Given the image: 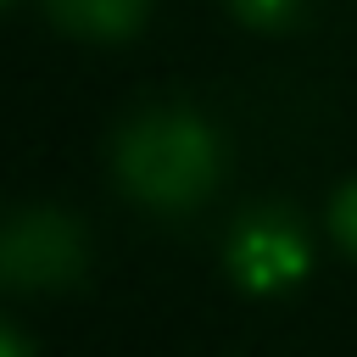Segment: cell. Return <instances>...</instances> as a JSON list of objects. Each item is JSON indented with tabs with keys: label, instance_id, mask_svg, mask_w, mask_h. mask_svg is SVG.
I'll return each instance as SVG.
<instances>
[{
	"label": "cell",
	"instance_id": "7",
	"mask_svg": "<svg viewBox=\"0 0 357 357\" xmlns=\"http://www.w3.org/2000/svg\"><path fill=\"white\" fill-rule=\"evenodd\" d=\"M0 357H33V346H28L11 324H0Z\"/></svg>",
	"mask_w": 357,
	"mask_h": 357
},
{
	"label": "cell",
	"instance_id": "1",
	"mask_svg": "<svg viewBox=\"0 0 357 357\" xmlns=\"http://www.w3.org/2000/svg\"><path fill=\"white\" fill-rule=\"evenodd\" d=\"M112 167H117V184L139 206L190 212L212 195V184L223 173V145L206 117H195L184 106H162V112L134 117L117 134Z\"/></svg>",
	"mask_w": 357,
	"mask_h": 357
},
{
	"label": "cell",
	"instance_id": "6",
	"mask_svg": "<svg viewBox=\"0 0 357 357\" xmlns=\"http://www.w3.org/2000/svg\"><path fill=\"white\" fill-rule=\"evenodd\" d=\"M329 234L340 240V251H351V257H357V178L329 201Z\"/></svg>",
	"mask_w": 357,
	"mask_h": 357
},
{
	"label": "cell",
	"instance_id": "8",
	"mask_svg": "<svg viewBox=\"0 0 357 357\" xmlns=\"http://www.w3.org/2000/svg\"><path fill=\"white\" fill-rule=\"evenodd\" d=\"M0 6H6V0H0Z\"/></svg>",
	"mask_w": 357,
	"mask_h": 357
},
{
	"label": "cell",
	"instance_id": "4",
	"mask_svg": "<svg viewBox=\"0 0 357 357\" xmlns=\"http://www.w3.org/2000/svg\"><path fill=\"white\" fill-rule=\"evenodd\" d=\"M151 0H50V17L78 39H128Z\"/></svg>",
	"mask_w": 357,
	"mask_h": 357
},
{
	"label": "cell",
	"instance_id": "2",
	"mask_svg": "<svg viewBox=\"0 0 357 357\" xmlns=\"http://www.w3.org/2000/svg\"><path fill=\"white\" fill-rule=\"evenodd\" d=\"M89 240L61 206H17L0 218V284L6 290H61L84 273Z\"/></svg>",
	"mask_w": 357,
	"mask_h": 357
},
{
	"label": "cell",
	"instance_id": "5",
	"mask_svg": "<svg viewBox=\"0 0 357 357\" xmlns=\"http://www.w3.org/2000/svg\"><path fill=\"white\" fill-rule=\"evenodd\" d=\"M307 0H229V11L251 28H284L290 17H301Z\"/></svg>",
	"mask_w": 357,
	"mask_h": 357
},
{
	"label": "cell",
	"instance_id": "3",
	"mask_svg": "<svg viewBox=\"0 0 357 357\" xmlns=\"http://www.w3.org/2000/svg\"><path fill=\"white\" fill-rule=\"evenodd\" d=\"M223 262L245 290H284L307 273V234L284 206H257L234 223Z\"/></svg>",
	"mask_w": 357,
	"mask_h": 357
}]
</instances>
